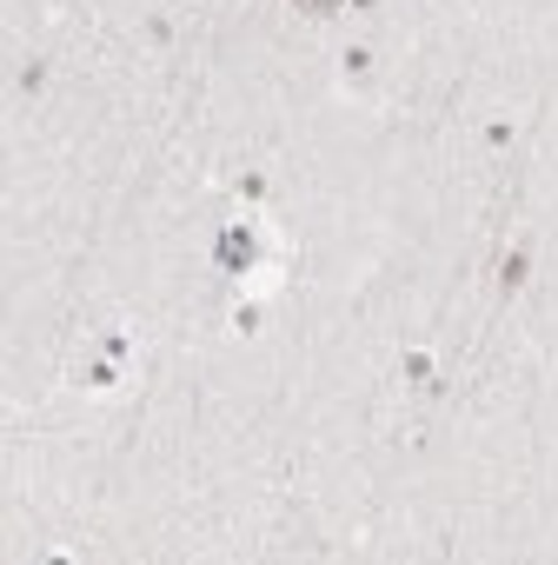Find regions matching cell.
<instances>
[{
  "mask_svg": "<svg viewBox=\"0 0 558 565\" xmlns=\"http://www.w3.org/2000/svg\"><path fill=\"white\" fill-rule=\"evenodd\" d=\"M313 8H326V0H313Z\"/></svg>",
  "mask_w": 558,
  "mask_h": 565,
  "instance_id": "6da1fadb",
  "label": "cell"
}]
</instances>
